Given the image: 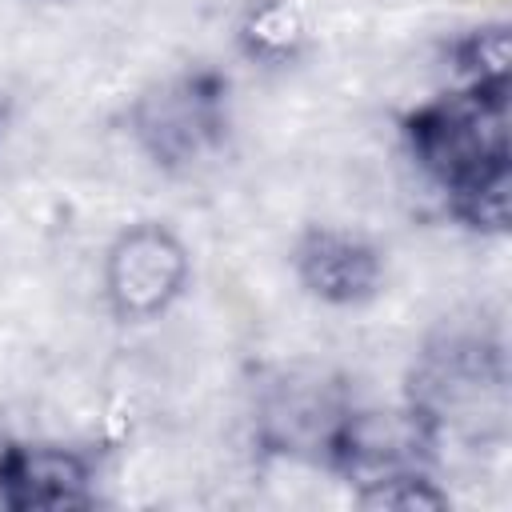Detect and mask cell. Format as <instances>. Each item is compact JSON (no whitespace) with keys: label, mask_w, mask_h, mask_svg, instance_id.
<instances>
[{"label":"cell","mask_w":512,"mask_h":512,"mask_svg":"<svg viewBox=\"0 0 512 512\" xmlns=\"http://www.w3.org/2000/svg\"><path fill=\"white\" fill-rule=\"evenodd\" d=\"M400 140L412 164L452 192L496 168H512L508 152V88H448L400 116Z\"/></svg>","instance_id":"cell-1"},{"label":"cell","mask_w":512,"mask_h":512,"mask_svg":"<svg viewBox=\"0 0 512 512\" xmlns=\"http://www.w3.org/2000/svg\"><path fill=\"white\" fill-rule=\"evenodd\" d=\"M232 128V84L220 68H188L128 104V136L160 172H192L224 148Z\"/></svg>","instance_id":"cell-2"},{"label":"cell","mask_w":512,"mask_h":512,"mask_svg":"<svg viewBox=\"0 0 512 512\" xmlns=\"http://www.w3.org/2000/svg\"><path fill=\"white\" fill-rule=\"evenodd\" d=\"M508 384V360L496 332L440 328L408 372L404 404H412L444 440L448 428L500 408Z\"/></svg>","instance_id":"cell-3"},{"label":"cell","mask_w":512,"mask_h":512,"mask_svg":"<svg viewBox=\"0 0 512 512\" xmlns=\"http://www.w3.org/2000/svg\"><path fill=\"white\" fill-rule=\"evenodd\" d=\"M192 280V256L164 220H136L104 252V304L120 324L160 320Z\"/></svg>","instance_id":"cell-4"},{"label":"cell","mask_w":512,"mask_h":512,"mask_svg":"<svg viewBox=\"0 0 512 512\" xmlns=\"http://www.w3.org/2000/svg\"><path fill=\"white\" fill-rule=\"evenodd\" d=\"M440 432L412 408H356L340 416L332 428L320 464H328L336 476H344L352 488H364L372 480L408 472V468H428L436 460Z\"/></svg>","instance_id":"cell-5"},{"label":"cell","mask_w":512,"mask_h":512,"mask_svg":"<svg viewBox=\"0 0 512 512\" xmlns=\"http://www.w3.org/2000/svg\"><path fill=\"white\" fill-rule=\"evenodd\" d=\"M344 412L348 396L332 376L280 368L256 388V440L276 456L320 460Z\"/></svg>","instance_id":"cell-6"},{"label":"cell","mask_w":512,"mask_h":512,"mask_svg":"<svg viewBox=\"0 0 512 512\" xmlns=\"http://www.w3.org/2000/svg\"><path fill=\"white\" fill-rule=\"evenodd\" d=\"M100 464L88 448L48 440H8L0 452V508L64 512L96 504Z\"/></svg>","instance_id":"cell-7"},{"label":"cell","mask_w":512,"mask_h":512,"mask_svg":"<svg viewBox=\"0 0 512 512\" xmlns=\"http://www.w3.org/2000/svg\"><path fill=\"white\" fill-rule=\"evenodd\" d=\"M292 272L312 300L356 308L384 288V252L360 232L312 224L292 244Z\"/></svg>","instance_id":"cell-8"},{"label":"cell","mask_w":512,"mask_h":512,"mask_svg":"<svg viewBox=\"0 0 512 512\" xmlns=\"http://www.w3.org/2000/svg\"><path fill=\"white\" fill-rule=\"evenodd\" d=\"M236 48L256 68H292L312 48L308 16L296 0H248L236 20Z\"/></svg>","instance_id":"cell-9"},{"label":"cell","mask_w":512,"mask_h":512,"mask_svg":"<svg viewBox=\"0 0 512 512\" xmlns=\"http://www.w3.org/2000/svg\"><path fill=\"white\" fill-rule=\"evenodd\" d=\"M448 72L456 88H508L512 76V40L504 20L472 24L444 44Z\"/></svg>","instance_id":"cell-10"},{"label":"cell","mask_w":512,"mask_h":512,"mask_svg":"<svg viewBox=\"0 0 512 512\" xmlns=\"http://www.w3.org/2000/svg\"><path fill=\"white\" fill-rule=\"evenodd\" d=\"M508 196H512V168H496L488 176H476L452 192H444V204L456 224L480 236H504L508 232Z\"/></svg>","instance_id":"cell-11"},{"label":"cell","mask_w":512,"mask_h":512,"mask_svg":"<svg viewBox=\"0 0 512 512\" xmlns=\"http://www.w3.org/2000/svg\"><path fill=\"white\" fill-rule=\"evenodd\" d=\"M360 508H384V512H420V508H448L452 496L432 480L428 468H408L384 480H372L352 492Z\"/></svg>","instance_id":"cell-12"},{"label":"cell","mask_w":512,"mask_h":512,"mask_svg":"<svg viewBox=\"0 0 512 512\" xmlns=\"http://www.w3.org/2000/svg\"><path fill=\"white\" fill-rule=\"evenodd\" d=\"M4 116H8V112H4V104H0V132H4Z\"/></svg>","instance_id":"cell-13"},{"label":"cell","mask_w":512,"mask_h":512,"mask_svg":"<svg viewBox=\"0 0 512 512\" xmlns=\"http://www.w3.org/2000/svg\"><path fill=\"white\" fill-rule=\"evenodd\" d=\"M4 444H8V436H0V452H4Z\"/></svg>","instance_id":"cell-14"}]
</instances>
